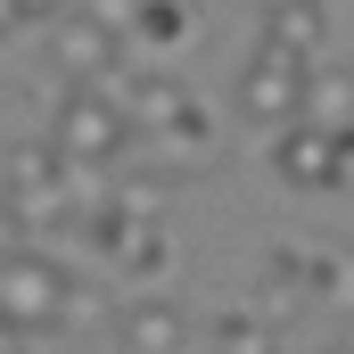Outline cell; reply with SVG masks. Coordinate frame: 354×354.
Segmentation results:
<instances>
[{
    "label": "cell",
    "instance_id": "obj_1",
    "mask_svg": "<svg viewBox=\"0 0 354 354\" xmlns=\"http://www.w3.org/2000/svg\"><path fill=\"white\" fill-rule=\"evenodd\" d=\"M50 140L75 157V174H107L132 140H140V124L124 115V99L115 91H75V83H50Z\"/></svg>",
    "mask_w": 354,
    "mask_h": 354
},
{
    "label": "cell",
    "instance_id": "obj_2",
    "mask_svg": "<svg viewBox=\"0 0 354 354\" xmlns=\"http://www.w3.org/2000/svg\"><path fill=\"white\" fill-rule=\"evenodd\" d=\"M50 83H75V91H115L124 83V25L107 17V8H58L50 17ZM124 99V91H115Z\"/></svg>",
    "mask_w": 354,
    "mask_h": 354
},
{
    "label": "cell",
    "instance_id": "obj_3",
    "mask_svg": "<svg viewBox=\"0 0 354 354\" xmlns=\"http://www.w3.org/2000/svg\"><path fill=\"white\" fill-rule=\"evenodd\" d=\"M0 313H8V338H33V330H58L91 313V288L66 280V264H50L41 248H8L0 264Z\"/></svg>",
    "mask_w": 354,
    "mask_h": 354
},
{
    "label": "cell",
    "instance_id": "obj_4",
    "mask_svg": "<svg viewBox=\"0 0 354 354\" xmlns=\"http://www.w3.org/2000/svg\"><path fill=\"white\" fill-rule=\"evenodd\" d=\"M8 231H33V223H75V157L58 140H17L8 149Z\"/></svg>",
    "mask_w": 354,
    "mask_h": 354
},
{
    "label": "cell",
    "instance_id": "obj_5",
    "mask_svg": "<svg viewBox=\"0 0 354 354\" xmlns=\"http://www.w3.org/2000/svg\"><path fill=\"white\" fill-rule=\"evenodd\" d=\"M124 115L140 124V140L174 149V157H189V165L214 149V124H206L198 91L181 83V75H132V83H124Z\"/></svg>",
    "mask_w": 354,
    "mask_h": 354
},
{
    "label": "cell",
    "instance_id": "obj_6",
    "mask_svg": "<svg viewBox=\"0 0 354 354\" xmlns=\"http://www.w3.org/2000/svg\"><path fill=\"white\" fill-rule=\"evenodd\" d=\"M305 91H313V66L305 58H288V50H272V41H256L248 50V66H239V115L256 124V132H297L305 124Z\"/></svg>",
    "mask_w": 354,
    "mask_h": 354
},
{
    "label": "cell",
    "instance_id": "obj_7",
    "mask_svg": "<svg viewBox=\"0 0 354 354\" xmlns=\"http://www.w3.org/2000/svg\"><path fill=\"white\" fill-rule=\"evenodd\" d=\"M272 174L288 181V189H338V132H322V124L280 132L272 140Z\"/></svg>",
    "mask_w": 354,
    "mask_h": 354
},
{
    "label": "cell",
    "instance_id": "obj_8",
    "mask_svg": "<svg viewBox=\"0 0 354 354\" xmlns=\"http://www.w3.org/2000/svg\"><path fill=\"white\" fill-rule=\"evenodd\" d=\"M115 338H124V354H181L189 346V313L174 297H132L115 313Z\"/></svg>",
    "mask_w": 354,
    "mask_h": 354
},
{
    "label": "cell",
    "instance_id": "obj_9",
    "mask_svg": "<svg viewBox=\"0 0 354 354\" xmlns=\"http://www.w3.org/2000/svg\"><path fill=\"white\" fill-rule=\"evenodd\" d=\"M305 124H322V132H354V66H313Z\"/></svg>",
    "mask_w": 354,
    "mask_h": 354
},
{
    "label": "cell",
    "instance_id": "obj_10",
    "mask_svg": "<svg viewBox=\"0 0 354 354\" xmlns=\"http://www.w3.org/2000/svg\"><path fill=\"white\" fill-rule=\"evenodd\" d=\"M322 33H330V17H322V8H264V33H256V41L288 50V58H305V66H322V58H313V50H322Z\"/></svg>",
    "mask_w": 354,
    "mask_h": 354
},
{
    "label": "cell",
    "instance_id": "obj_11",
    "mask_svg": "<svg viewBox=\"0 0 354 354\" xmlns=\"http://www.w3.org/2000/svg\"><path fill=\"white\" fill-rule=\"evenodd\" d=\"M214 354H280V330L256 322V313L239 305V313H223V322H214Z\"/></svg>",
    "mask_w": 354,
    "mask_h": 354
},
{
    "label": "cell",
    "instance_id": "obj_12",
    "mask_svg": "<svg viewBox=\"0 0 354 354\" xmlns=\"http://www.w3.org/2000/svg\"><path fill=\"white\" fill-rule=\"evenodd\" d=\"M115 25H124V41H174V33H189L181 8H115Z\"/></svg>",
    "mask_w": 354,
    "mask_h": 354
},
{
    "label": "cell",
    "instance_id": "obj_13",
    "mask_svg": "<svg viewBox=\"0 0 354 354\" xmlns=\"http://www.w3.org/2000/svg\"><path fill=\"white\" fill-rule=\"evenodd\" d=\"M124 264H132V272H157V264H165V239H157V223L132 239V256H124Z\"/></svg>",
    "mask_w": 354,
    "mask_h": 354
},
{
    "label": "cell",
    "instance_id": "obj_14",
    "mask_svg": "<svg viewBox=\"0 0 354 354\" xmlns=\"http://www.w3.org/2000/svg\"><path fill=\"white\" fill-rule=\"evenodd\" d=\"M330 354H354V338H346V346H330Z\"/></svg>",
    "mask_w": 354,
    "mask_h": 354
}]
</instances>
